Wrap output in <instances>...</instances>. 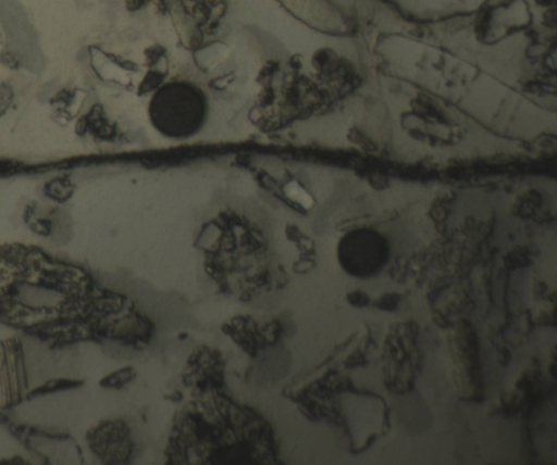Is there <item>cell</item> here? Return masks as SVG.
Listing matches in <instances>:
<instances>
[{"label": "cell", "instance_id": "1", "mask_svg": "<svg viewBox=\"0 0 557 465\" xmlns=\"http://www.w3.org/2000/svg\"><path fill=\"white\" fill-rule=\"evenodd\" d=\"M207 115L206 95L186 80L164 84L153 93L148 105L152 127L171 140H186L200 133Z\"/></svg>", "mask_w": 557, "mask_h": 465}, {"label": "cell", "instance_id": "2", "mask_svg": "<svg viewBox=\"0 0 557 465\" xmlns=\"http://www.w3.org/2000/svg\"><path fill=\"white\" fill-rule=\"evenodd\" d=\"M78 385H79V381L64 380V379L51 380V381H48L45 385L38 387L37 389L33 390L29 393L28 398L36 397L39 394L49 393V392H54L58 390H64L67 388H74V387H77Z\"/></svg>", "mask_w": 557, "mask_h": 465}]
</instances>
